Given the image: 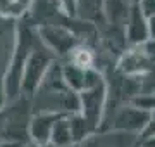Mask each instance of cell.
<instances>
[{
	"label": "cell",
	"mask_w": 155,
	"mask_h": 147,
	"mask_svg": "<svg viewBox=\"0 0 155 147\" xmlns=\"http://www.w3.org/2000/svg\"><path fill=\"white\" fill-rule=\"evenodd\" d=\"M78 109H79L78 94L67 87V83L62 78L61 62L55 61L31 97V111L33 113L74 114L78 113Z\"/></svg>",
	"instance_id": "obj_1"
},
{
	"label": "cell",
	"mask_w": 155,
	"mask_h": 147,
	"mask_svg": "<svg viewBox=\"0 0 155 147\" xmlns=\"http://www.w3.org/2000/svg\"><path fill=\"white\" fill-rule=\"evenodd\" d=\"M38 33L36 24L29 23L28 17L22 16L17 19V35H16V45L11 57V64L7 69L5 80H4V95L5 104H11L19 97V87H21V74L24 69V64L28 61V56L31 54L33 47L38 43ZM4 104V106H5Z\"/></svg>",
	"instance_id": "obj_2"
},
{
	"label": "cell",
	"mask_w": 155,
	"mask_h": 147,
	"mask_svg": "<svg viewBox=\"0 0 155 147\" xmlns=\"http://www.w3.org/2000/svg\"><path fill=\"white\" fill-rule=\"evenodd\" d=\"M57 61V57L47 49L38 40V43L33 47L31 54L28 56V61L24 64L21 74V87H19V97L31 99L40 83L43 81L45 74L48 73L50 66Z\"/></svg>",
	"instance_id": "obj_3"
},
{
	"label": "cell",
	"mask_w": 155,
	"mask_h": 147,
	"mask_svg": "<svg viewBox=\"0 0 155 147\" xmlns=\"http://www.w3.org/2000/svg\"><path fill=\"white\" fill-rule=\"evenodd\" d=\"M78 102H79L78 113L98 133L107 108V80L104 78V74L100 73L84 90L78 94Z\"/></svg>",
	"instance_id": "obj_4"
},
{
	"label": "cell",
	"mask_w": 155,
	"mask_h": 147,
	"mask_svg": "<svg viewBox=\"0 0 155 147\" xmlns=\"http://www.w3.org/2000/svg\"><path fill=\"white\" fill-rule=\"evenodd\" d=\"M36 33H38L40 42L55 57H67L74 47L79 45L76 35L69 28H66L64 24H36Z\"/></svg>",
	"instance_id": "obj_5"
},
{
	"label": "cell",
	"mask_w": 155,
	"mask_h": 147,
	"mask_svg": "<svg viewBox=\"0 0 155 147\" xmlns=\"http://www.w3.org/2000/svg\"><path fill=\"white\" fill-rule=\"evenodd\" d=\"M150 119V113L141 111L134 108L133 104H124L119 109L114 111L110 123L105 125L102 130L117 132V133H127V135H136L140 137L147 128ZM100 130V132H102Z\"/></svg>",
	"instance_id": "obj_6"
},
{
	"label": "cell",
	"mask_w": 155,
	"mask_h": 147,
	"mask_svg": "<svg viewBox=\"0 0 155 147\" xmlns=\"http://www.w3.org/2000/svg\"><path fill=\"white\" fill-rule=\"evenodd\" d=\"M16 35L17 19L0 16V108H4V104H5L4 80H5L12 52H14V45H16Z\"/></svg>",
	"instance_id": "obj_7"
},
{
	"label": "cell",
	"mask_w": 155,
	"mask_h": 147,
	"mask_svg": "<svg viewBox=\"0 0 155 147\" xmlns=\"http://www.w3.org/2000/svg\"><path fill=\"white\" fill-rule=\"evenodd\" d=\"M59 114L55 113H33L28 123V142L33 145H50L52 128Z\"/></svg>",
	"instance_id": "obj_8"
},
{
	"label": "cell",
	"mask_w": 155,
	"mask_h": 147,
	"mask_svg": "<svg viewBox=\"0 0 155 147\" xmlns=\"http://www.w3.org/2000/svg\"><path fill=\"white\" fill-rule=\"evenodd\" d=\"M124 38L131 45H140L148 40L147 31V16L141 11L140 4H131L127 12L126 23H124Z\"/></svg>",
	"instance_id": "obj_9"
},
{
	"label": "cell",
	"mask_w": 155,
	"mask_h": 147,
	"mask_svg": "<svg viewBox=\"0 0 155 147\" xmlns=\"http://www.w3.org/2000/svg\"><path fill=\"white\" fill-rule=\"evenodd\" d=\"M50 145L52 147H71L74 145L71 128V114H59L52 128L50 135Z\"/></svg>",
	"instance_id": "obj_10"
},
{
	"label": "cell",
	"mask_w": 155,
	"mask_h": 147,
	"mask_svg": "<svg viewBox=\"0 0 155 147\" xmlns=\"http://www.w3.org/2000/svg\"><path fill=\"white\" fill-rule=\"evenodd\" d=\"M0 16L11 17V19H19V17L26 16V14L19 9L16 0H0Z\"/></svg>",
	"instance_id": "obj_11"
},
{
	"label": "cell",
	"mask_w": 155,
	"mask_h": 147,
	"mask_svg": "<svg viewBox=\"0 0 155 147\" xmlns=\"http://www.w3.org/2000/svg\"><path fill=\"white\" fill-rule=\"evenodd\" d=\"M136 147H155V135H145V137H138Z\"/></svg>",
	"instance_id": "obj_12"
},
{
	"label": "cell",
	"mask_w": 155,
	"mask_h": 147,
	"mask_svg": "<svg viewBox=\"0 0 155 147\" xmlns=\"http://www.w3.org/2000/svg\"><path fill=\"white\" fill-rule=\"evenodd\" d=\"M147 31H148V40H155V14L147 16Z\"/></svg>",
	"instance_id": "obj_13"
},
{
	"label": "cell",
	"mask_w": 155,
	"mask_h": 147,
	"mask_svg": "<svg viewBox=\"0 0 155 147\" xmlns=\"http://www.w3.org/2000/svg\"><path fill=\"white\" fill-rule=\"evenodd\" d=\"M145 135H155V111L150 113L148 125H147V128L143 130V133H141L140 137H145Z\"/></svg>",
	"instance_id": "obj_14"
},
{
	"label": "cell",
	"mask_w": 155,
	"mask_h": 147,
	"mask_svg": "<svg viewBox=\"0 0 155 147\" xmlns=\"http://www.w3.org/2000/svg\"><path fill=\"white\" fill-rule=\"evenodd\" d=\"M33 2H35V0H16V4L19 5V9H21L24 14H28V12L31 11V7H33Z\"/></svg>",
	"instance_id": "obj_15"
},
{
	"label": "cell",
	"mask_w": 155,
	"mask_h": 147,
	"mask_svg": "<svg viewBox=\"0 0 155 147\" xmlns=\"http://www.w3.org/2000/svg\"><path fill=\"white\" fill-rule=\"evenodd\" d=\"M141 4H143V5H150V4H152V7H147V9H141V11L145 12V16H150V14H155V0H141Z\"/></svg>",
	"instance_id": "obj_16"
},
{
	"label": "cell",
	"mask_w": 155,
	"mask_h": 147,
	"mask_svg": "<svg viewBox=\"0 0 155 147\" xmlns=\"http://www.w3.org/2000/svg\"><path fill=\"white\" fill-rule=\"evenodd\" d=\"M2 125H4V108H0V130H2Z\"/></svg>",
	"instance_id": "obj_17"
},
{
	"label": "cell",
	"mask_w": 155,
	"mask_h": 147,
	"mask_svg": "<svg viewBox=\"0 0 155 147\" xmlns=\"http://www.w3.org/2000/svg\"><path fill=\"white\" fill-rule=\"evenodd\" d=\"M22 147H38V145H33V144H29V142H28V144H24ZM45 147H52V145H45Z\"/></svg>",
	"instance_id": "obj_18"
},
{
	"label": "cell",
	"mask_w": 155,
	"mask_h": 147,
	"mask_svg": "<svg viewBox=\"0 0 155 147\" xmlns=\"http://www.w3.org/2000/svg\"><path fill=\"white\" fill-rule=\"evenodd\" d=\"M71 147H81V145H76V144H74V145H71Z\"/></svg>",
	"instance_id": "obj_19"
}]
</instances>
